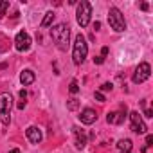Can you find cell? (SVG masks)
<instances>
[{
    "label": "cell",
    "instance_id": "cell-1",
    "mask_svg": "<svg viewBox=\"0 0 153 153\" xmlns=\"http://www.w3.org/2000/svg\"><path fill=\"white\" fill-rule=\"evenodd\" d=\"M51 36H52V42L56 43V47L59 51H67L68 49V43H70V27L68 24H58L51 29Z\"/></svg>",
    "mask_w": 153,
    "mask_h": 153
},
{
    "label": "cell",
    "instance_id": "cell-2",
    "mask_svg": "<svg viewBox=\"0 0 153 153\" xmlns=\"http://www.w3.org/2000/svg\"><path fill=\"white\" fill-rule=\"evenodd\" d=\"M87 54H88V43H87V38L79 33V34H76V40L72 45V61L76 65H81Z\"/></svg>",
    "mask_w": 153,
    "mask_h": 153
},
{
    "label": "cell",
    "instance_id": "cell-3",
    "mask_svg": "<svg viewBox=\"0 0 153 153\" xmlns=\"http://www.w3.org/2000/svg\"><path fill=\"white\" fill-rule=\"evenodd\" d=\"M11 110H13V97L7 92L0 94V121L2 124H9L11 123Z\"/></svg>",
    "mask_w": 153,
    "mask_h": 153
},
{
    "label": "cell",
    "instance_id": "cell-4",
    "mask_svg": "<svg viewBox=\"0 0 153 153\" xmlns=\"http://www.w3.org/2000/svg\"><path fill=\"white\" fill-rule=\"evenodd\" d=\"M90 18H92V6L87 0H81L78 4V11H76V20L81 27H87L90 24Z\"/></svg>",
    "mask_w": 153,
    "mask_h": 153
},
{
    "label": "cell",
    "instance_id": "cell-5",
    "mask_svg": "<svg viewBox=\"0 0 153 153\" xmlns=\"http://www.w3.org/2000/svg\"><path fill=\"white\" fill-rule=\"evenodd\" d=\"M108 24L115 33H123L126 29V22H124V15L117 9V7H110L108 11Z\"/></svg>",
    "mask_w": 153,
    "mask_h": 153
},
{
    "label": "cell",
    "instance_id": "cell-6",
    "mask_svg": "<svg viewBox=\"0 0 153 153\" xmlns=\"http://www.w3.org/2000/svg\"><path fill=\"white\" fill-rule=\"evenodd\" d=\"M149 76H151V67H149V63H140L137 68H135V72H133V83L135 85H139V83H144L146 79H149Z\"/></svg>",
    "mask_w": 153,
    "mask_h": 153
},
{
    "label": "cell",
    "instance_id": "cell-7",
    "mask_svg": "<svg viewBox=\"0 0 153 153\" xmlns=\"http://www.w3.org/2000/svg\"><path fill=\"white\" fill-rule=\"evenodd\" d=\"M15 47H16V51H20V52L29 51V47H31V36H29L25 31H20V33L16 34V38H15Z\"/></svg>",
    "mask_w": 153,
    "mask_h": 153
},
{
    "label": "cell",
    "instance_id": "cell-8",
    "mask_svg": "<svg viewBox=\"0 0 153 153\" xmlns=\"http://www.w3.org/2000/svg\"><path fill=\"white\" fill-rule=\"evenodd\" d=\"M130 121H131V131H135V133H146L148 131V126L144 124L139 112H130Z\"/></svg>",
    "mask_w": 153,
    "mask_h": 153
},
{
    "label": "cell",
    "instance_id": "cell-9",
    "mask_svg": "<svg viewBox=\"0 0 153 153\" xmlns=\"http://www.w3.org/2000/svg\"><path fill=\"white\" fill-rule=\"evenodd\" d=\"M79 121H81L83 124H94V123L97 121V112L92 110V108H85V110L81 112V115H79Z\"/></svg>",
    "mask_w": 153,
    "mask_h": 153
},
{
    "label": "cell",
    "instance_id": "cell-10",
    "mask_svg": "<svg viewBox=\"0 0 153 153\" xmlns=\"http://www.w3.org/2000/svg\"><path fill=\"white\" fill-rule=\"evenodd\" d=\"M72 131H74V135H76V148H78V149H83V148L87 146V135H85V131H83L79 126H74Z\"/></svg>",
    "mask_w": 153,
    "mask_h": 153
},
{
    "label": "cell",
    "instance_id": "cell-11",
    "mask_svg": "<svg viewBox=\"0 0 153 153\" xmlns=\"http://www.w3.org/2000/svg\"><path fill=\"white\" fill-rule=\"evenodd\" d=\"M124 119H126V106L123 108V112H110L106 115V121L110 124H123Z\"/></svg>",
    "mask_w": 153,
    "mask_h": 153
},
{
    "label": "cell",
    "instance_id": "cell-12",
    "mask_svg": "<svg viewBox=\"0 0 153 153\" xmlns=\"http://www.w3.org/2000/svg\"><path fill=\"white\" fill-rule=\"evenodd\" d=\"M25 135H27L29 142H33V144H40V142H42V131H40V128H36V126H29V128L25 130Z\"/></svg>",
    "mask_w": 153,
    "mask_h": 153
},
{
    "label": "cell",
    "instance_id": "cell-13",
    "mask_svg": "<svg viewBox=\"0 0 153 153\" xmlns=\"http://www.w3.org/2000/svg\"><path fill=\"white\" fill-rule=\"evenodd\" d=\"M34 79H36V76H34V72H33L31 68H25V70L20 74V81H22V85H24V87L33 85V83H34Z\"/></svg>",
    "mask_w": 153,
    "mask_h": 153
},
{
    "label": "cell",
    "instance_id": "cell-14",
    "mask_svg": "<svg viewBox=\"0 0 153 153\" xmlns=\"http://www.w3.org/2000/svg\"><path fill=\"white\" fill-rule=\"evenodd\" d=\"M117 148H119L121 151H131V140H130V139H121V140L117 142Z\"/></svg>",
    "mask_w": 153,
    "mask_h": 153
},
{
    "label": "cell",
    "instance_id": "cell-15",
    "mask_svg": "<svg viewBox=\"0 0 153 153\" xmlns=\"http://www.w3.org/2000/svg\"><path fill=\"white\" fill-rule=\"evenodd\" d=\"M54 16H56V15H54L52 11H49V13L45 15V18L42 20V24H40V27H49V25H51V24L54 22Z\"/></svg>",
    "mask_w": 153,
    "mask_h": 153
},
{
    "label": "cell",
    "instance_id": "cell-16",
    "mask_svg": "<svg viewBox=\"0 0 153 153\" xmlns=\"http://www.w3.org/2000/svg\"><path fill=\"white\" fill-rule=\"evenodd\" d=\"M78 108H79V101H78V99H74V97H72V99L67 101V110L74 112V110H78Z\"/></svg>",
    "mask_w": 153,
    "mask_h": 153
},
{
    "label": "cell",
    "instance_id": "cell-17",
    "mask_svg": "<svg viewBox=\"0 0 153 153\" xmlns=\"http://www.w3.org/2000/svg\"><path fill=\"white\" fill-rule=\"evenodd\" d=\"M68 92H70L72 96L79 92V85H78V81H76V79H72V81H70V85H68Z\"/></svg>",
    "mask_w": 153,
    "mask_h": 153
},
{
    "label": "cell",
    "instance_id": "cell-18",
    "mask_svg": "<svg viewBox=\"0 0 153 153\" xmlns=\"http://www.w3.org/2000/svg\"><path fill=\"white\" fill-rule=\"evenodd\" d=\"M9 9V2H7V0H6V2H0V13H2V15H6V11Z\"/></svg>",
    "mask_w": 153,
    "mask_h": 153
},
{
    "label": "cell",
    "instance_id": "cell-19",
    "mask_svg": "<svg viewBox=\"0 0 153 153\" xmlns=\"http://www.w3.org/2000/svg\"><path fill=\"white\" fill-rule=\"evenodd\" d=\"M112 88H114L112 83H103V85H101V92H108V90H112Z\"/></svg>",
    "mask_w": 153,
    "mask_h": 153
},
{
    "label": "cell",
    "instance_id": "cell-20",
    "mask_svg": "<svg viewBox=\"0 0 153 153\" xmlns=\"http://www.w3.org/2000/svg\"><path fill=\"white\" fill-rule=\"evenodd\" d=\"M153 146V135H146V148Z\"/></svg>",
    "mask_w": 153,
    "mask_h": 153
},
{
    "label": "cell",
    "instance_id": "cell-21",
    "mask_svg": "<svg viewBox=\"0 0 153 153\" xmlns=\"http://www.w3.org/2000/svg\"><path fill=\"white\" fill-rule=\"evenodd\" d=\"M103 61H105V58H103V56H96V58H94V63H96V65H101Z\"/></svg>",
    "mask_w": 153,
    "mask_h": 153
},
{
    "label": "cell",
    "instance_id": "cell-22",
    "mask_svg": "<svg viewBox=\"0 0 153 153\" xmlns=\"http://www.w3.org/2000/svg\"><path fill=\"white\" fill-rule=\"evenodd\" d=\"M96 99L103 103V101H105V96H103V92H99V90H97V92H96Z\"/></svg>",
    "mask_w": 153,
    "mask_h": 153
},
{
    "label": "cell",
    "instance_id": "cell-23",
    "mask_svg": "<svg viewBox=\"0 0 153 153\" xmlns=\"http://www.w3.org/2000/svg\"><path fill=\"white\" fill-rule=\"evenodd\" d=\"M144 117H148V119H151V117H153V110H149V108H146V110H144Z\"/></svg>",
    "mask_w": 153,
    "mask_h": 153
},
{
    "label": "cell",
    "instance_id": "cell-24",
    "mask_svg": "<svg viewBox=\"0 0 153 153\" xmlns=\"http://www.w3.org/2000/svg\"><path fill=\"white\" fill-rule=\"evenodd\" d=\"M25 97H27V92H25V90H20V99L25 101Z\"/></svg>",
    "mask_w": 153,
    "mask_h": 153
},
{
    "label": "cell",
    "instance_id": "cell-25",
    "mask_svg": "<svg viewBox=\"0 0 153 153\" xmlns=\"http://www.w3.org/2000/svg\"><path fill=\"white\" fill-rule=\"evenodd\" d=\"M140 9H142V11H148V9H149V6H148L146 2H142V4H140Z\"/></svg>",
    "mask_w": 153,
    "mask_h": 153
},
{
    "label": "cell",
    "instance_id": "cell-26",
    "mask_svg": "<svg viewBox=\"0 0 153 153\" xmlns=\"http://www.w3.org/2000/svg\"><path fill=\"white\" fill-rule=\"evenodd\" d=\"M106 54H108V47H103V49H101V56H103V58H105V56H106Z\"/></svg>",
    "mask_w": 153,
    "mask_h": 153
},
{
    "label": "cell",
    "instance_id": "cell-27",
    "mask_svg": "<svg viewBox=\"0 0 153 153\" xmlns=\"http://www.w3.org/2000/svg\"><path fill=\"white\" fill-rule=\"evenodd\" d=\"M24 108H25V101H20L18 103V110H24Z\"/></svg>",
    "mask_w": 153,
    "mask_h": 153
},
{
    "label": "cell",
    "instance_id": "cell-28",
    "mask_svg": "<svg viewBox=\"0 0 153 153\" xmlns=\"http://www.w3.org/2000/svg\"><path fill=\"white\" fill-rule=\"evenodd\" d=\"M94 29L99 31V29H101V24H99V22H94Z\"/></svg>",
    "mask_w": 153,
    "mask_h": 153
},
{
    "label": "cell",
    "instance_id": "cell-29",
    "mask_svg": "<svg viewBox=\"0 0 153 153\" xmlns=\"http://www.w3.org/2000/svg\"><path fill=\"white\" fill-rule=\"evenodd\" d=\"M9 153H20V149H11Z\"/></svg>",
    "mask_w": 153,
    "mask_h": 153
},
{
    "label": "cell",
    "instance_id": "cell-30",
    "mask_svg": "<svg viewBox=\"0 0 153 153\" xmlns=\"http://www.w3.org/2000/svg\"><path fill=\"white\" fill-rule=\"evenodd\" d=\"M121 153H131V151H121Z\"/></svg>",
    "mask_w": 153,
    "mask_h": 153
}]
</instances>
